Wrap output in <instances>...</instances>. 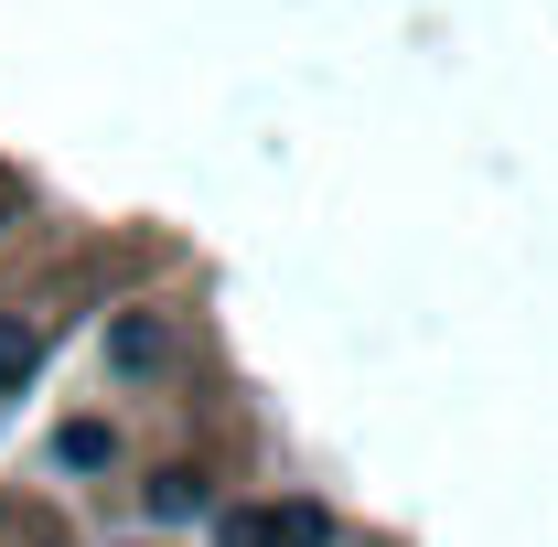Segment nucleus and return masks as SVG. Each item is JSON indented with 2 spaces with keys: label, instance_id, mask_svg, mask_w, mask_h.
I'll return each mask as SVG.
<instances>
[{
  "label": "nucleus",
  "instance_id": "nucleus-2",
  "mask_svg": "<svg viewBox=\"0 0 558 547\" xmlns=\"http://www.w3.org/2000/svg\"><path fill=\"white\" fill-rule=\"evenodd\" d=\"M11 376H33V333H22V323H0V387H11Z\"/></svg>",
  "mask_w": 558,
  "mask_h": 547
},
{
  "label": "nucleus",
  "instance_id": "nucleus-3",
  "mask_svg": "<svg viewBox=\"0 0 558 547\" xmlns=\"http://www.w3.org/2000/svg\"><path fill=\"white\" fill-rule=\"evenodd\" d=\"M226 547H269V515H226Z\"/></svg>",
  "mask_w": 558,
  "mask_h": 547
},
{
  "label": "nucleus",
  "instance_id": "nucleus-1",
  "mask_svg": "<svg viewBox=\"0 0 558 547\" xmlns=\"http://www.w3.org/2000/svg\"><path fill=\"white\" fill-rule=\"evenodd\" d=\"M161 354H172V323H161V312H119V323H108V365H119V376H150Z\"/></svg>",
  "mask_w": 558,
  "mask_h": 547
}]
</instances>
